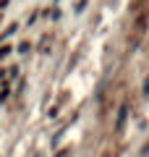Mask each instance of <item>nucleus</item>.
Returning <instances> with one entry per match:
<instances>
[{
  "instance_id": "obj_1",
  "label": "nucleus",
  "mask_w": 149,
  "mask_h": 157,
  "mask_svg": "<svg viewBox=\"0 0 149 157\" xmlns=\"http://www.w3.org/2000/svg\"><path fill=\"white\" fill-rule=\"evenodd\" d=\"M126 113H128V107H126V105L118 110V128H123V123H126Z\"/></svg>"
}]
</instances>
